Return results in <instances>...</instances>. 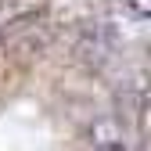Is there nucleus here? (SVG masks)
Here are the masks:
<instances>
[{"instance_id":"f257e3e1","label":"nucleus","mask_w":151,"mask_h":151,"mask_svg":"<svg viewBox=\"0 0 151 151\" xmlns=\"http://www.w3.org/2000/svg\"><path fill=\"white\" fill-rule=\"evenodd\" d=\"M86 144H90V151H129L126 129L115 119H93L86 129Z\"/></svg>"}]
</instances>
